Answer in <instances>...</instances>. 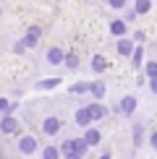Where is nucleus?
I'll list each match as a JSON object with an SVG mask.
<instances>
[{"label": "nucleus", "instance_id": "nucleus-1", "mask_svg": "<svg viewBox=\"0 0 157 159\" xmlns=\"http://www.w3.org/2000/svg\"><path fill=\"white\" fill-rule=\"evenodd\" d=\"M63 151H65V154L81 157L84 151H87V143H84V141H68V143H63Z\"/></svg>", "mask_w": 157, "mask_h": 159}, {"label": "nucleus", "instance_id": "nucleus-2", "mask_svg": "<svg viewBox=\"0 0 157 159\" xmlns=\"http://www.w3.org/2000/svg\"><path fill=\"white\" fill-rule=\"evenodd\" d=\"M0 128H3V133H16L18 120H16V117H11V115H5L3 120H0Z\"/></svg>", "mask_w": 157, "mask_h": 159}, {"label": "nucleus", "instance_id": "nucleus-3", "mask_svg": "<svg viewBox=\"0 0 157 159\" xmlns=\"http://www.w3.org/2000/svg\"><path fill=\"white\" fill-rule=\"evenodd\" d=\"M18 149H21L24 154H31V151L37 149V141H34V138H31V136H24L21 141H18Z\"/></svg>", "mask_w": 157, "mask_h": 159}, {"label": "nucleus", "instance_id": "nucleus-4", "mask_svg": "<svg viewBox=\"0 0 157 159\" xmlns=\"http://www.w3.org/2000/svg\"><path fill=\"white\" fill-rule=\"evenodd\" d=\"M42 128H45V133H58V130H60V120H58V117H47Z\"/></svg>", "mask_w": 157, "mask_h": 159}, {"label": "nucleus", "instance_id": "nucleus-5", "mask_svg": "<svg viewBox=\"0 0 157 159\" xmlns=\"http://www.w3.org/2000/svg\"><path fill=\"white\" fill-rule=\"evenodd\" d=\"M134 107H136V99H134V97H123V99H121V110L126 112V115H131Z\"/></svg>", "mask_w": 157, "mask_h": 159}, {"label": "nucleus", "instance_id": "nucleus-6", "mask_svg": "<svg viewBox=\"0 0 157 159\" xmlns=\"http://www.w3.org/2000/svg\"><path fill=\"white\" fill-rule=\"evenodd\" d=\"M84 143H87V146H94V143H100V130H87V136H84Z\"/></svg>", "mask_w": 157, "mask_h": 159}, {"label": "nucleus", "instance_id": "nucleus-7", "mask_svg": "<svg viewBox=\"0 0 157 159\" xmlns=\"http://www.w3.org/2000/svg\"><path fill=\"white\" fill-rule=\"evenodd\" d=\"M47 60H50L52 65H58V63H63V50H58V47H52V50L47 52Z\"/></svg>", "mask_w": 157, "mask_h": 159}, {"label": "nucleus", "instance_id": "nucleus-8", "mask_svg": "<svg viewBox=\"0 0 157 159\" xmlns=\"http://www.w3.org/2000/svg\"><path fill=\"white\" fill-rule=\"evenodd\" d=\"M87 112H89V117H92V120H97V117H102V115H105V107H102V104H92Z\"/></svg>", "mask_w": 157, "mask_h": 159}, {"label": "nucleus", "instance_id": "nucleus-9", "mask_svg": "<svg viewBox=\"0 0 157 159\" xmlns=\"http://www.w3.org/2000/svg\"><path fill=\"white\" fill-rule=\"evenodd\" d=\"M37 37H39V29H31L29 34H26L24 44H26V47H34V44H37Z\"/></svg>", "mask_w": 157, "mask_h": 159}, {"label": "nucleus", "instance_id": "nucleus-10", "mask_svg": "<svg viewBox=\"0 0 157 159\" xmlns=\"http://www.w3.org/2000/svg\"><path fill=\"white\" fill-rule=\"evenodd\" d=\"M76 123H78V125H89V123H92L89 112H87V110H78V112H76Z\"/></svg>", "mask_w": 157, "mask_h": 159}, {"label": "nucleus", "instance_id": "nucleus-11", "mask_svg": "<svg viewBox=\"0 0 157 159\" xmlns=\"http://www.w3.org/2000/svg\"><path fill=\"white\" fill-rule=\"evenodd\" d=\"M110 31H113L115 37H121L123 31H126V24H123V21H113V26H110Z\"/></svg>", "mask_w": 157, "mask_h": 159}, {"label": "nucleus", "instance_id": "nucleus-12", "mask_svg": "<svg viewBox=\"0 0 157 159\" xmlns=\"http://www.w3.org/2000/svg\"><path fill=\"white\" fill-rule=\"evenodd\" d=\"M149 11V0H136V13H147Z\"/></svg>", "mask_w": 157, "mask_h": 159}, {"label": "nucleus", "instance_id": "nucleus-13", "mask_svg": "<svg viewBox=\"0 0 157 159\" xmlns=\"http://www.w3.org/2000/svg\"><path fill=\"white\" fill-rule=\"evenodd\" d=\"M92 68H94L97 73H100V70H105V57H100V55H97V57H94V63H92Z\"/></svg>", "mask_w": 157, "mask_h": 159}, {"label": "nucleus", "instance_id": "nucleus-14", "mask_svg": "<svg viewBox=\"0 0 157 159\" xmlns=\"http://www.w3.org/2000/svg\"><path fill=\"white\" fill-rule=\"evenodd\" d=\"M118 52L121 55H131V42H121L118 44Z\"/></svg>", "mask_w": 157, "mask_h": 159}, {"label": "nucleus", "instance_id": "nucleus-15", "mask_svg": "<svg viewBox=\"0 0 157 159\" xmlns=\"http://www.w3.org/2000/svg\"><path fill=\"white\" fill-rule=\"evenodd\" d=\"M92 91H94V97H105V86H102L100 81H97L94 86H92Z\"/></svg>", "mask_w": 157, "mask_h": 159}, {"label": "nucleus", "instance_id": "nucleus-16", "mask_svg": "<svg viewBox=\"0 0 157 159\" xmlns=\"http://www.w3.org/2000/svg\"><path fill=\"white\" fill-rule=\"evenodd\" d=\"M45 159H58V149L47 146V149H45Z\"/></svg>", "mask_w": 157, "mask_h": 159}, {"label": "nucleus", "instance_id": "nucleus-17", "mask_svg": "<svg viewBox=\"0 0 157 159\" xmlns=\"http://www.w3.org/2000/svg\"><path fill=\"white\" fill-rule=\"evenodd\" d=\"M147 73L152 76V78H157V63H149V65H147Z\"/></svg>", "mask_w": 157, "mask_h": 159}, {"label": "nucleus", "instance_id": "nucleus-18", "mask_svg": "<svg viewBox=\"0 0 157 159\" xmlns=\"http://www.w3.org/2000/svg\"><path fill=\"white\" fill-rule=\"evenodd\" d=\"M11 110V104H8V99H3L0 97V112H8Z\"/></svg>", "mask_w": 157, "mask_h": 159}, {"label": "nucleus", "instance_id": "nucleus-19", "mask_svg": "<svg viewBox=\"0 0 157 159\" xmlns=\"http://www.w3.org/2000/svg\"><path fill=\"white\" fill-rule=\"evenodd\" d=\"M71 91H74V94H81V91H87V84H76Z\"/></svg>", "mask_w": 157, "mask_h": 159}, {"label": "nucleus", "instance_id": "nucleus-20", "mask_svg": "<svg viewBox=\"0 0 157 159\" xmlns=\"http://www.w3.org/2000/svg\"><path fill=\"white\" fill-rule=\"evenodd\" d=\"M65 63H68L71 68H76V63H78V60H76V55H68V57H65Z\"/></svg>", "mask_w": 157, "mask_h": 159}, {"label": "nucleus", "instance_id": "nucleus-21", "mask_svg": "<svg viewBox=\"0 0 157 159\" xmlns=\"http://www.w3.org/2000/svg\"><path fill=\"white\" fill-rule=\"evenodd\" d=\"M55 84H58V78H47V81H42L45 89H50V86H55Z\"/></svg>", "mask_w": 157, "mask_h": 159}, {"label": "nucleus", "instance_id": "nucleus-22", "mask_svg": "<svg viewBox=\"0 0 157 159\" xmlns=\"http://www.w3.org/2000/svg\"><path fill=\"white\" fill-rule=\"evenodd\" d=\"M110 5H113V8H123V5H126V0H110Z\"/></svg>", "mask_w": 157, "mask_h": 159}, {"label": "nucleus", "instance_id": "nucleus-23", "mask_svg": "<svg viewBox=\"0 0 157 159\" xmlns=\"http://www.w3.org/2000/svg\"><path fill=\"white\" fill-rule=\"evenodd\" d=\"M65 159H81V157H76V154H65Z\"/></svg>", "mask_w": 157, "mask_h": 159}, {"label": "nucleus", "instance_id": "nucleus-24", "mask_svg": "<svg viewBox=\"0 0 157 159\" xmlns=\"http://www.w3.org/2000/svg\"><path fill=\"white\" fill-rule=\"evenodd\" d=\"M152 146H155V149H157V133H155V136H152Z\"/></svg>", "mask_w": 157, "mask_h": 159}, {"label": "nucleus", "instance_id": "nucleus-25", "mask_svg": "<svg viewBox=\"0 0 157 159\" xmlns=\"http://www.w3.org/2000/svg\"><path fill=\"white\" fill-rule=\"evenodd\" d=\"M152 89H155V91H157V78H152Z\"/></svg>", "mask_w": 157, "mask_h": 159}, {"label": "nucleus", "instance_id": "nucleus-26", "mask_svg": "<svg viewBox=\"0 0 157 159\" xmlns=\"http://www.w3.org/2000/svg\"><path fill=\"white\" fill-rule=\"evenodd\" d=\"M100 159H110V157H100Z\"/></svg>", "mask_w": 157, "mask_h": 159}]
</instances>
